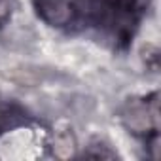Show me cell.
Instances as JSON below:
<instances>
[{"label": "cell", "mask_w": 161, "mask_h": 161, "mask_svg": "<svg viewBox=\"0 0 161 161\" xmlns=\"http://www.w3.org/2000/svg\"><path fill=\"white\" fill-rule=\"evenodd\" d=\"M36 15L55 29H78L87 27L86 0H34Z\"/></svg>", "instance_id": "7a4b0ae2"}, {"label": "cell", "mask_w": 161, "mask_h": 161, "mask_svg": "<svg viewBox=\"0 0 161 161\" xmlns=\"http://www.w3.org/2000/svg\"><path fill=\"white\" fill-rule=\"evenodd\" d=\"M29 123L27 110L19 106L15 101L0 99V136L17 127H25Z\"/></svg>", "instance_id": "277c9868"}, {"label": "cell", "mask_w": 161, "mask_h": 161, "mask_svg": "<svg viewBox=\"0 0 161 161\" xmlns=\"http://www.w3.org/2000/svg\"><path fill=\"white\" fill-rule=\"evenodd\" d=\"M121 121L129 133L148 140L150 136L157 138V93L148 97L129 99L121 108Z\"/></svg>", "instance_id": "3957f363"}, {"label": "cell", "mask_w": 161, "mask_h": 161, "mask_svg": "<svg viewBox=\"0 0 161 161\" xmlns=\"http://www.w3.org/2000/svg\"><path fill=\"white\" fill-rule=\"evenodd\" d=\"M12 17V0H0V27H4Z\"/></svg>", "instance_id": "5b68a950"}, {"label": "cell", "mask_w": 161, "mask_h": 161, "mask_svg": "<svg viewBox=\"0 0 161 161\" xmlns=\"http://www.w3.org/2000/svg\"><path fill=\"white\" fill-rule=\"evenodd\" d=\"M148 6L150 0H86L87 27H97L118 47H127Z\"/></svg>", "instance_id": "6da1fadb"}]
</instances>
